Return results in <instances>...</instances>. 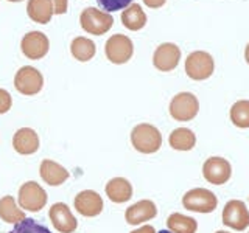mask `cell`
I'll list each match as a JSON object with an SVG mask.
<instances>
[{"label": "cell", "instance_id": "1", "mask_svg": "<svg viewBox=\"0 0 249 233\" xmlns=\"http://www.w3.org/2000/svg\"><path fill=\"white\" fill-rule=\"evenodd\" d=\"M131 143L142 154H154L162 146V134L150 123H140L131 131Z\"/></svg>", "mask_w": 249, "mask_h": 233}, {"label": "cell", "instance_id": "2", "mask_svg": "<svg viewBox=\"0 0 249 233\" xmlns=\"http://www.w3.org/2000/svg\"><path fill=\"white\" fill-rule=\"evenodd\" d=\"M215 62L207 51H193L185 59V73L193 81H204L212 76Z\"/></svg>", "mask_w": 249, "mask_h": 233}, {"label": "cell", "instance_id": "3", "mask_svg": "<svg viewBox=\"0 0 249 233\" xmlns=\"http://www.w3.org/2000/svg\"><path fill=\"white\" fill-rule=\"evenodd\" d=\"M170 115L176 121H192L199 112V101L190 92H181L170 101Z\"/></svg>", "mask_w": 249, "mask_h": 233}, {"label": "cell", "instance_id": "4", "mask_svg": "<svg viewBox=\"0 0 249 233\" xmlns=\"http://www.w3.org/2000/svg\"><path fill=\"white\" fill-rule=\"evenodd\" d=\"M47 193L41 185L35 181H28L19 188L18 202L19 207L27 210V212L37 213L45 207L47 204Z\"/></svg>", "mask_w": 249, "mask_h": 233}, {"label": "cell", "instance_id": "5", "mask_svg": "<svg viewBox=\"0 0 249 233\" xmlns=\"http://www.w3.org/2000/svg\"><path fill=\"white\" fill-rule=\"evenodd\" d=\"M182 205L195 213H212L218 207V198L207 188H193L182 196Z\"/></svg>", "mask_w": 249, "mask_h": 233}, {"label": "cell", "instance_id": "6", "mask_svg": "<svg viewBox=\"0 0 249 233\" xmlns=\"http://www.w3.org/2000/svg\"><path fill=\"white\" fill-rule=\"evenodd\" d=\"M80 23L84 31H88L89 34L101 36L107 33L114 25V17L109 13L95 10V8H86L80 16Z\"/></svg>", "mask_w": 249, "mask_h": 233}, {"label": "cell", "instance_id": "7", "mask_svg": "<svg viewBox=\"0 0 249 233\" xmlns=\"http://www.w3.org/2000/svg\"><path fill=\"white\" fill-rule=\"evenodd\" d=\"M14 87L19 93L27 97H33L44 87V76L37 68L25 66L18 70L14 76Z\"/></svg>", "mask_w": 249, "mask_h": 233}, {"label": "cell", "instance_id": "8", "mask_svg": "<svg viewBox=\"0 0 249 233\" xmlns=\"http://www.w3.org/2000/svg\"><path fill=\"white\" fill-rule=\"evenodd\" d=\"M132 53H134V45L124 34H112L105 44V54L112 64H126L132 58Z\"/></svg>", "mask_w": 249, "mask_h": 233}, {"label": "cell", "instance_id": "9", "mask_svg": "<svg viewBox=\"0 0 249 233\" xmlns=\"http://www.w3.org/2000/svg\"><path fill=\"white\" fill-rule=\"evenodd\" d=\"M223 224L237 232H243L249 227V210L243 200L232 199L224 205Z\"/></svg>", "mask_w": 249, "mask_h": 233}, {"label": "cell", "instance_id": "10", "mask_svg": "<svg viewBox=\"0 0 249 233\" xmlns=\"http://www.w3.org/2000/svg\"><path fill=\"white\" fill-rule=\"evenodd\" d=\"M202 176L212 185H223L229 182L232 166L224 157H209L202 165Z\"/></svg>", "mask_w": 249, "mask_h": 233}, {"label": "cell", "instance_id": "11", "mask_svg": "<svg viewBox=\"0 0 249 233\" xmlns=\"http://www.w3.org/2000/svg\"><path fill=\"white\" fill-rule=\"evenodd\" d=\"M50 49V41L41 31H30L22 37L20 50L28 59H42Z\"/></svg>", "mask_w": 249, "mask_h": 233}, {"label": "cell", "instance_id": "12", "mask_svg": "<svg viewBox=\"0 0 249 233\" xmlns=\"http://www.w3.org/2000/svg\"><path fill=\"white\" fill-rule=\"evenodd\" d=\"M179 59H181V50L176 44L171 42L160 44L153 54V64L160 72L175 70L179 64Z\"/></svg>", "mask_w": 249, "mask_h": 233}, {"label": "cell", "instance_id": "13", "mask_svg": "<svg viewBox=\"0 0 249 233\" xmlns=\"http://www.w3.org/2000/svg\"><path fill=\"white\" fill-rule=\"evenodd\" d=\"M50 221L53 224V227L56 229L59 233H73L78 227V221L73 216V213L70 212V208L64 202H56L53 204L50 212Z\"/></svg>", "mask_w": 249, "mask_h": 233}, {"label": "cell", "instance_id": "14", "mask_svg": "<svg viewBox=\"0 0 249 233\" xmlns=\"http://www.w3.org/2000/svg\"><path fill=\"white\" fill-rule=\"evenodd\" d=\"M75 210L86 217H95L103 212V199L93 190L80 191L75 196Z\"/></svg>", "mask_w": 249, "mask_h": 233}, {"label": "cell", "instance_id": "15", "mask_svg": "<svg viewBox=\"0 0 249 233\" xmlns=\"http://www.w3.org/2000/svg\"><path fill=\"white\" fill-rule=\"evenodd\" d=\"M156 216H158V207H156V204L150 199L139 200L136 204H132L131 207H128L126 212H124V219L131 225L143 224L146 221L154 219Z\"/></svg>", "mask_w": 249, "mask_h": 233}, {"label": "cell", "instance_id": "16", "mask_svg": "<svg viewBox=\"0 0 249 233\" xmlns=\"http://www.w3.org/2000/svg\"><path fill=\"white\" fill-rule=\"evenodd\" d=\"M13 148L18 154L31 155L39 150V137L31 128H22L13 135Z\"/></svg>", "mask_w": 249, "mask_h": 233}, {"label": "cell", "instance_id": "17", "mask_svg": "<svg viewBox=\"0 0 249 233\" xmlns=\"http://www.w3.org/2000/svg\"><path fill=\"white\" fill-rule=\"evenodd\" d=\"M39 174H41V179L49 183L52 186H59L64 183L67 179H69V171L59 165V163L49 160V159H44L41 162V166H39Z\"/></svg>", "mask_w": 249, "mask_h": 233}, {"label": "cell", "instance_id": "18", "mask_svg": "<svg viewBox=\"0 0 249 233\" xmlns=\"http://www.w3.org/2000/svg\"><path fill=\"white\" fill-rule=\"evenodd\" d=\"M105 191L107 198L114 204H124L132 198V185L129 183L128 179L124 177H114L111 179L106 186Z\"/></svg>", "mask_w": 249, "mask_h": 233}, {"label": "cell", "instance_id": "19", "mask_svg": "<svg viewBox=\"0 0 249 233\" xmlns=\"http://www.w3.org/2000/svg\"><path fill=\"white\" fill-rule=\"evenodd\" d=\"M27 14L33 22L41 23V25H47L52 20L53 16V8L50 0H28Z\"/></svg>", "mask_w": 249, "mask_h": 233}, {"label": "cell", "instance_id": "20", "mask_svg": "<svg viewBox=\"0 0 249 233\" xmlns=\"http://www.w3.org/2000/svg\"><path fill=\"white\" fill-rule=\"evenodd\" d=\"M168 143L176 151H192L196 145V135L189 128H178L170 134Z\"/></svg>", "mask_w": 249, "mask_h": 233}, {"label": "cell", "instance_id": "21", "mask_svg": "<svg viewBox=\"0 0 249 233\" xmlns=\"http://www.w3.org/2000/svg\"><path fill=\"white\" fill-rule=\"evenodd\" d=\"M122 23L131 31H139L146 25V14L137 3L129 5L122 13Z\"/></svg>", "mask_w": 249, "mask_h": 233}, {"label": "cell", "instance_id": "22", "mask_svg": "<svg viewBox=\"0 0 249 233\" xmlns=\"http://www.w3.org/2000/svg\"><path fill=\"white\" fill-rule=\"evenodd\" d=\"M0 217H2L3 222L16 225L22 222L27 216L23 213V210L16 205V200L13 199V196H3L0 199Z\"/></svg>", "mask_w": 249, "mask_h": 233}, {"label": "cell", "instance_id": "23", "mask_svg": "<svg viewBox=\"0 0 249 233\" xmlns=\"http://www.w3.org/2000/svg\"><path fill=\"white\" fill-rule=\"evenodd\" d=\"M70 51H72L73 58L80 62H88L90 61L97 53V47L93 44L90 39L78 36L75 37L72 44H70Z\"/></svg>", "mask_w": 249, "mask_h": 233}, {"label": "cell", "instance_id": "24", "mask_svg": "<svg viewBox=\"0 0 249 233\" xmlns=\"http://www.w3.org/2000/svg\"><path fill=\"white\" fill-rule=\"evenodd\" d=\"M167 227L173 233H196L198 222L182 213H171L167 217Z\"/></svg>", "mask_w": 249, "mask_h": 233}, {"label": "cell", "instance_id": "25", "mask_svg": "<svg viewBox=\"0 0 249 233\" xmlns=\"http://www.w3.org/2000/svg\"><path fill=\"white\" fill-rule=\"evenodd\" d=\"M231 121L240 129L249 128V100H240L231 107Z\"/></svg>", "mask_w": 249, "mask_h": 233}, {"label": "cell", "instance_id": "26", "mask_svg": "<svg viewBox=\"0 0 249 233\" xmlns=\"http://www.w3.org/2000/svg\"><path fill=\"white\" fill-rule=\"evenodd\" d=\"M10 233H52L45 225L36 222L35 219H30V217H25L22 222L16 224L14 229Z\"/></svg>", "mask_w": 249, "mask_h": 233}, {"label": "cell", "instance_id": "27", "mask_svg": "<svg viewBox=\"0 0 249 233\" xmlns=\"http://www.w3.org/2000/svg\"><path fill=\"white\" fill-rule=\"evenodd\" d=\"M100 8H103L105 13H114V11H120L128 8L132 0H97Z\"/></svg>", "mask_w": 249, "mask_h": 233}, {"label": "cell", "instance_id": "28", "mask_svg": "<svg viewBox=\"0 0 249 233\" xmlns=\"http://www.w3.org/2000/svg\"><path fill=\"white\" fill-rule=\"evenodd\" d=\"M13 106V98L10 95V92H6L5 89H0V115L6 114Z\"/></svg>", "mask_w": 249, "mask_h": 233}, {"label": "cell", "instance_id": "29", "mask_svg": "<svg viewBox=\"0 0 249 233\" xmlns=\"http://www.w3.org/2000/svg\"><path fill=\"white\" fill-rule=\"evenodd\" d=\"M53 14H66L69 8V0H50Z\"/></svg>", "mask_w": 249, "mask_h": 233}, {"label": "cell", "instance_id": "30", "mask_svg": "<svg viewBox=\"0 0 249 233\" xmlns=\"http://www.w3.org/2000/svg\"><path fill=\"white\" fill-rule=\"evenodd\" d=\"M165 2L167 0H143V3L148 6V8H160V6H163L165 5Z\"/></svg>", "mask_w": 249, "mask_h": 233}, {"label": "cell", "instance_id": "31", "mask_svg": "<svg viewBox=\"0 0 249 233\" xmlns=\"http://www.w3.org/2000/svg\"><path fill=\"white\" fill-rule=\"evenodd\" d=\"M131 233H156V229L153 227V225H142L140 229L132 230Z\"/></svg>", "mask_w": 249, "mask_h": 233}, {"label": "cell", "instance_id": "32", "mask_svg": "<svg viewBox=\"0 0 249 233\" xmlns=\"http://www.w3.org/2000/svg\"><path fill=\"white\" fill-rule=\"evenodd\" d=\"M245 59H246L248 64H249V44L246 45V49H245Z\"/></svg>", "mask_w": 249, "mask_h": 233}, {"label": "cell", "instance_id": "33", "mask_svg": "<svg viewBox=\"0 0 249 233\" xmlns=\"http://www.w3.org/2000/svg\"><path fill=\"white\" fill-rule=\"evenodd\" d=\"M158 233H173V232H170V230H160V232H158Z\"/></svg>", "mask_w": 249, "mask_h": 233}, {"label": "cell", "instance_id": "34", "mask_svg": "<svg viewBox=\"0 0 249 233\" xmlns=\"http://www.w3.org/2000/svg\"><path fill=\"white\" fill-rule=\"evenodd\" d=\"M215 233H229V232H224V230H218V232H215Z\"/></svg>", "mask_w": 249, "mask_h": 233}, {"label": "cell", "instance_id": "35", "mask_svg": "<svg viewBox=\"0 0 249 233\" xmlns=\"http://www.w3.org/2000/svg\"><path fill=\"white\" fill-rule=\"evenodd\" d=\"M8 2H22V0H8Z\"/></svg>", "mask_w": 249, "mask_h": 233}]
</instances>
